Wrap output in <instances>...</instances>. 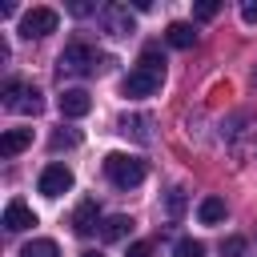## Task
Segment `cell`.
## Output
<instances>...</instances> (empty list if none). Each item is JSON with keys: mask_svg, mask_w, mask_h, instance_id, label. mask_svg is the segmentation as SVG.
<instances>
[{"mask_svg": "<svg viewBox=\"0 0 257 257\" xmlns=\"http://www.w3.org/2000/svg\"><path fill=\"white\" fill-rule=\"evenodd\" d=\"M145 173H149V165L141 157H133V153H108L104 157V177L116 189H137L145 181Z\"/></svg>", "mask_w": 257, "mask_h": 257, "instance_id": "6da1fadb", "label": "cell"}, {"mask_svg": "<svg viewBox=\"0 0 257 257\" xmlns=\"http://www.w3.org/2000/svg\"><path fill=\"white\" fill-rule=\"evenodd\" d=\"M56 24H60V12H56V8H28V12L20 16V36L40 40V36L56 32Z\"/></svg>", "mask_w": 257, "mask_h": 257, "instance_id": "7a4b0ae2", "label": "cell"}, {"mask_svg": "<svg viewBox=\"0 0 257 257\" xmlns=\"http://www.w3.org/2000/svg\"><path fill=\"white\" fill-rule=\"evenodd\" d=\"M40 92L32 88V84H24V80H8L4 84V108H12V112H40Z\"/></svg>", "mask_w": 257, "mask_h": 257, "instance_id": "3957f363", "label": "cell"}, {"mask_svg": "<svg viewBox=\"0 0 257 257\" xmlns=\"http://www.w3.org/2000/svg\"><path fill=\"white\" fill-rule=\"evenodd\" d=\"M92 64H96V52H92L84 40H72V44H64V52H60V72L84 76V72H92Z\"/></svg>", "mask_w": 257, "mask_h": 257, "instance_id": "277c9868", "label": "cell"}, {"mask_svg": "<svg viewBox=\"0 0 257 257\" xmlns=\"http://www.w3.org/2000/svg\"><path fill=\"white\" fill-rule=\"evenodd\" d=\"M161 80H165L161 72H149V68H141V64H137V68L124 76L120 92H124V96H153V92L161 88Z\"/></svg>", "mask_w": 257, "mask_h": 257, "instance_id": "5b68a950", "label": "cell"}, {"mask_svg": "<svg viewBox=\"0 0 257 257\" xmlns=\"http://www.w3.org/2000/svg\"><path fill=\"white\" fill-rule=\"evenodd\" d=\"M36 189H40L44 197H60V193H68V189H72V173H68L64 165H48V169L40 173Z\"/></svg>", "mask_w": 257, "mask_h": 257, "instance_id": "8992f818", "label": "cell"}, {"mask_svg": "<svg viewBox=\"0 0 257 257\" xmlns=\"http://www.w3.org/2000/svg\"><path fill=\"white\" fill-rule=\"evenodd\" d=\"M100 20H104V32H112V36H128L133 32V12L124 4H104Z\"/></svg>", "mask_w": 257, "mask_h": 257, "instance_id": "52a82bcc", "label": "cell"}, {"mask_svg": "<svg viewBox=\"0 0 257 257\" xmlns=\"http://www.w3.org/2000/svg\"><path fill=\"white\" fill-rule=\"evenodd\" d=\"M56 104H60V116H84V112L92 108V96H88L84 88H64Z\"/></svg>", "mask_w": 257, "mask_h": 257, "instance_id": "ba28073f", "label": "cell"}, {"mask_svg": "<svg viewBox=\"0 0 257 257\" xmlns=\"http://www.w3.org/2000/svg\"><path fill=\"white\" fill-rule=\"evenodd\" d=\"M28 225H36V213H32L24 201H8V209H4V229H8V233H20V229H28Z\"/></svg>", "mask_w": 257, "mask_h": 257, "instance_id": "9c48e42d", "label": "cell"}, {"mask_svg": "<svg viewBox=\"0 0 257 257\" xmlns=\"http://www.w3.org/2000/svg\"><path fill=\"white\" fill-rule=\"evenodd\" d=\"M32 145V128H8L4 137H0V157H16V153H24Z\"/></svg>", "mask_w": 257, "mask_h": 257, "instance_id": "30bf717a", "label": "cell"}, {"mask_svg": "<svg viewBox=\"0 0 257 257\" xmlns=\"http://www.w3.org/2000/svg\"><path fill=\"white\" fill-rule=\"evenodd\" d=\"M96 213H100V209H96L92 197L80 201V205L72 209V229H76V233H92V229H96Z\"/></svg>", "mask_w": 257, "mask_h": 257, "instance_id": "8fae6325", "label": "cell"}, {"mask_svg": "<svg viewBox=\"0 0 257 257\" xmlns=\"http://www.w3.org/2000/svg\"><path fill=\"white\" fill-rule=\"evenodd\" d=\"M197 217H201V225H221L225 221V201L221 197H205L197 205Z\"/></svg>", "mask_w": 257, "mask_h": 257, "instance_id": "7c38bea8", "label": "cell"}, {"mask_svg": "<svg viewBox=\"0 0 257 257\" xmlns=\"http://www.w3.org/2000/svg\"><path fill=\"white\" fill-rule=\"evenodd\" d=\"M128 229H133V217H124V213H112V217L100 225V237H104V241H120Z\"/></svg>", "mask_w": 257, "mask_h": 257, "instance_id": "4fadbf2b", "label": "cell"}, {"mask_svg": "<svg viewBox=\"0 0 257 257\" xmlns=\"http://www.w3.org/2000/svg\"><path fill=\"white\" fill-rule=\"evenodd\" d=\"M169 44L173 48H193V40H197V32H193V24H185V20H177V24H169Z\"/></svg>", "mask_w": 257, "mask_h": 257, "instance_id": "5bb4252c", "label": "cell"}, {"mask_svg": "<svg viewBox=\"0 0 257 257\" xmlns=\"http://www.w3.org/2000/svg\"><path fill=\"white\" fill-rule=\"evenodd\" d=\"M20 257H60V249H56V241L36 237V241H28V245L20 249Z\"/></svg>", "mask_w": 257, "mask_h": 257, "instance_id": "9a60e30c", "label": "cell"}, {"mask_svg": "<svg viewBox=\"0 0 257 257\" xmlns=\"http://www.w3.org/2000/svg\"><path fill=\"white\" fill-rule=\"evenodd\" d=\"M141 68H149V72H161V76H165V56H161V48H157V44H145V52H141Z\"/></svg>", "mask_w": 257, "mask_h": 257, "instance_id": "2e32d148", "label": "cell"}, {"mask_svg": "<svg viewBox=\"0 0 257 257\" xmlns=\"http://www.w3.org/2000/svg\"><path fill=\"white\" fill-rule=\"evenodd\" d=\"M173 257H205V245H201V241H193V237H185V241H177V245H173Z\"/></svg>", "mask_w": 257, "mask_h": 257, "instance_id": "e0dca14e", "label": "cell"}, {"mask_svg": "<svg viewBox=\"0 0 257 257\" xmlns=\"http://www.w3.org/2000/svg\"><path fill=\"white\" fill-rule=\"evenodd\" d=\"M221 257H245V237H225L221 241Z\"/></svg>", "mask_w": 257, "mask_h": 257, "instance_id": "ac0fdd59", "label": "cell"}, {"mask_svg": "<svg viewBox=\"0 0 257 257\" xmlns=\"http://www.w3.org/2000/svg\"><path fill=\"white\" fill-rule=\"evenodd\" d=\"M217 8H221L217 0H201V4L193 8V16H197V20H213V16H217Z\"/></svg>", "mask_w": 257, "mask_h": 257, "instance_id": "d6986e66", "label": "cell"}, {"mask_svg": "<svg viewBox=\"0 0 257 257\" xmlns=\"http://www.w3.org/2000/svg\"><path fill=\"white\" fill-rule=\"evenodd\" d=\"M76 141H80V137H76L72 128H68V133H52V149H56V153H60V149H72Z\"/></svg>", "mask_w": 257, "mask_h": 257, "instance_id": "ffe728a7", "label": "cell"}, {"mask_svg": "<svg viewBox=\"0 0 257 257\" xmlns=\"http://www.w3.org/2000/svg\"><path fill=\"white\" fill-rule=\"evenodd\" d=\"M68 12H72V16H88V12H96V4H92V0H72Z\"/></svg>", "mask_w": 257, "mask_h": 257, "instance_id": "44dd1931", "label": "cell"}, {"mask_svg": "<svg viewBox=\"0 0 257 257\" xmlns=\"http://www.w3.org/2000/svg\"><path fill=\"white\" fill-rule=\"evenodd\" d=\"M128 257H153V241H133L128 245Z\"/></svg>", "mask_w": 257, "mask_h": 257, "instance_id": "7402d4cb", "label": "cell"}, {"mask_svg": "<svg viewBox=\"0 0 257 257\" xmlns=\"http://www.w3.org/2000/svg\"><path fill=\"white\" fill-rule=\"evenodd\" d=\"M241 20L245 24H257V0H245L241 4Z\"/></svg>", "mask_w": 257, "mask_h": 257, "instance_id": "603a6c76", "label": "cell"}, {"mask_svg": "<svg viewBox=\"0 0 257 257\" xmlns=\"http://www.w3.org/2000/svg\"><path fill=\"white\" fill-rule=\"evenodd\" d=\"M181 205H185V193H181V189H173V193H169V213L177 217V213H181Z\"/></svg>", "mask_w": 257, "mask_h": 257, "instance_id": "cb8c5ba5", "label": "cell"}, {"mask_svg": "<svg viewBox=\"0 0 257 257\" xmlns=\"http://www.w3.org/2000/svg\"><path fill=\"white\" fill-rule=\"evenodd\" d=\"M80 257H104V253H96V249H88V253H80Z\"/></svg>", "mask_w": 257, "mask_h": 257, "instance_id": "d4e9b609", "label": "cell"}]
</instances>
